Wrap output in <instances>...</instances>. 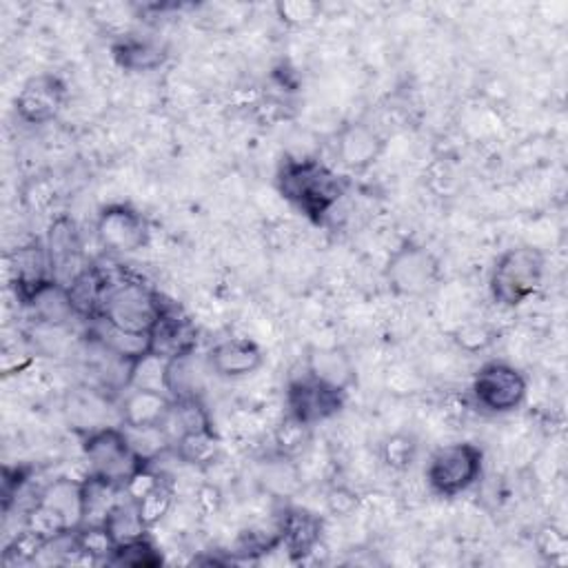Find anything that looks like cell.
I'll return each instance as SVG.
<instances>
[{
    "instance_id": "obj_1",
    "label": "cell",
    "mask_w": 568,
    "mask_h": 568,
    "mask_svg": "<svg viewBox=\"0 0 568 568\" xmlns=\"http://www.w3.org/2000/svg\"><path fill=\"white\" fill-rule=\"evenodd\" d=\"M280 193L307 218L320 222L345 196L347 180L335 176L318 160H285L278 174Z\"/></svg>"
},
{
    "instance_id": "obj_2",
    "label": "cell",
    "mask_w": 568,
    "mask_h": 568,
    "mask_svg": "<svg viewBox=\"0 0 568 568\" xmlns=\"http://www.w3.org/2000/svg\"><path fill=\"white\" fill-rule=\"evenodd\" d=\"M85 458L89 465V476L125 487L147 463L134 450L123 428L104 426L91 431L85 442Z\"/></svg>"
},
{
    "instance_id": "obj_3",
    "label": "cell",
    "mask_w": 568,
    "mask_h": 568,
    "mask_svg": "<svg viewBox=\"0 0 568 568\" xmlns=\"http://www.w3.org/2000/svg\"><path fill=\"white\" fill-rule=\"evenodd\" d=\"M163 311L160 298L141 282L109 285L100 315L111 326L132 335H152Z\"/></svg>"
},
{
    "instance_id": "obj_4",
    "label": "cell",
    "mask_w": 568,
    "mask_h": 568,
    "mask_svg": "<svg viewBox=\"0 0 568 568\" xmlns=\"http://www.w3.org/2000/svg\"><path fill=\"white\" fill-rule=\"evenodd\" d=\"M544 256L533 247L509 249L493 267L491 293L504 307H520L542 285Z\"/></svg>"
},
{
    "instance_id": "obj_5",
    "label": "cell",
    "mask_w": 568,
    "mask_h": 568,
    "mask_svg": "<svg viewBox=\"0 0 568 568\" xmlns=\"http://www.w3.org/2000/svg\"><path fill=\"white\" fill-rule=\"evenodd\" d=\"M482 474V450L476 444L460 442L437 448L428 469V487L442 498H456L478 482Z\"/></svg>"
},
{
    "instance_id": "obj_6",
    "label": "cell",
    "mask_w": 568,
    "mask_h": 568,
    "mask_svg": "<svg viewBox=\"0 0 568 568\" xmlns=\"http://www.w3.org/2000/svg\"><path fill=\"white\" fill-rule=\"evenodd\" d=\"M439 280L437 258L420 247L404 245L398 249L387 265V282L393 293L404 298H420L435 289Z\"/></svg>"
},
{
    "instance_id": "obj_7",
    "label": "cell",
    "mask_w": 568,
    "mask_h": 568,
    "mask_svg": "<svg viewBox=\"0 0 568 568\" xmlns=\"http://www.w3.org/2000/svg\"><path fill=\"white\" fill-rule=\"evenodd\" d=\"M528 385L522 371L506 363L485 365L474 382L478 404L491 413H511L526 400Z\"/></svg>"
},
{
    "instance_id": "obj_8",
    "label": "cell",
    "mask_w": 568,
    "mask_h": 568,
    "mask_svg": "<svg viewBox=\"0 0 568 568\" xmlns=\"http://www.w3.org/2000/svg\"><path fill=\"white\" fill-rule=\"evenodd\" d=\"M96 234L100 245L107 247L109 252L132 254L147 245L149 226L138 211L125 204H116L100 213Z\"/></svg>"
},
{
    "instance_id": "obj_9",
    "label": "cell",
    "mask_w": 568,
    "mask_h": 568,
    "mask_svg": "<svg viewBox=\"0 0 568 568\" xmlns=\"http://www.w3.org/2000/svg\"><path fill=\"white\" fill-rule=\"evenodd\" d=\"M343 396L345 393L328 389L318 380H313L311 376H307L289 385V391H287L289 415H293L307 426H313L318 422L333 417L339 409H343Z\"/></svg>"
},
{
    "instance_id": "obj_10",
    "label": "cell",
    "mask_w": 568,
    "mask_h": 568,
    "mask_svg": "<svg viewBox=\"0 0 568 568\" xmlns=\"http://www.w3.org/2000/svg\"><path fill=\"white\" fill-rule=\"evenodd\" d=\"M65 102V85L49 74L30 78L19 98H16V111L19 116L30 125H43L58 116V111Z\"/></svg>"
},
{
    "instance_id": "obj_11",
    "label": "cell",
    "mask_w": 568,
    "mask_h": 568,
    "mask_svg": "<svg viewBox=\"0 0 568 568\" xmlns=\"http://www.w3.org/2000/svg\"><path fill=\"white\" fill-rule=\"evenodd\" d=\"M193 345H196V333L189 320L180 318L176 309H169L163 302L160 318L149 335V354L169 363V360L189 356L193 352Z\"/></svg>"
},
{
    "instance_id": "obj_12",
    "label": "cell",
    "mask_w": 568,
    "mask_h": 568,
    "mask_svg": "<svg viewBox=\"0 0 568 568\" xmlns=\"http://www.w3.org/2000/svg\"><path fill=\"white\" fill-rule=\"evenodd\" d=\"M382 152H385L382 136L365 123L345 125L343 132L337 134L335 154L339 163L354 171L369 169L382 156Z\"/></svg>"
},
{
    "instance_id": "obj_13",
    "label": "cell",
    "mask_w": 568,
    "mask_h": 568,
    "mask_svg": "<svg viewBox=\"0 0 568 568\" xmlns=\"http://www.w3.org/2000/svg\"><path fill=\"white\" fill-rule=\"evenodd\" d=\"M263 352L252 339H224L209 352V369L220 378H245L263 367Z\"/></svg>"
},
{
    "instance_id": "obj_14",
    "label": "cell",
    "mask_w": 568,
    "mask_h": 568,
    "mask_svg": "<svg viewBox=\"0 0 568 568\" xmlns=\"http://www.w3.org/2000/svg\"><path fill=\"white\" fill-rule=\"evenodd\" d=\"M307 376L339 393H347L356 385V365L339 347H313L307 356Z\"/></svg>"
},
{
    "instance_id": "obj_15",
    "label": "cell",
    "mask_w": 568,
    "mask_h": 568,
    "mask_svg": "<svg viewBox=\"0 0 568 568\" xmlns=\"http://www.w3.org/2000/svg\"><path fill=\"white\" fill-rule=\"evenodd\" d=\"M322 535V520L302 509H289L280 522V544L291 559L307 557Z\"/></svg>"
},
{
    "instance_id": "obj_16",
    "label": "cell",
    "mask_w": 568,
    "mask_h": 568,
    "mask_svg": "<svg viewBox=\"0 0 568 568\" xmlns=\"http://www.w3.org/2000/svg\"><path fill=\"white\" fill-rule=\"evenodd\" d=\"M171 404H174V398H169L163 391L134 389L123 404V426L127 428L160 426Z\"/></svg>"
},
{
    "instance_id": "obj_17",
    "label": "cell",
    "mask_w": 568,
    "mask_h": 568,
    "mask_svg": "<svg viewBox=\"0 0 568 568\" xmlns=\"http://www.w3.org/2000/svg\"><path fill=\"white\" fill-rule=\"evenodd\" d=\"M67 291H69L76 315L98 318L104 296L109 291V282L96 267H89V269L78 271L71 278V282L67 285Z\"/></svg>"
},
{
    "instance_id": "obj_18",
    "label": "cell",
    "mask_w": 568,
    "mask_h": 568,
    "mask_svg": "<svg viewBox=\"0 0 568 568\" xmlns=\"http://www.w3.org/2000/svg\"><path fill=\"white\" fill-rule=\"evenodd\" d=\"M27 304L34 309L38 322L47 326H63L71 320V315H76L67 285H60L56 280L45 282Z\"/></svg>"
},
{
    "instance_id": "obj_19",
    "label": "cell",
    "mask_w": 568,
    "mask_h": 568,
    "mask_svg": "<svg viewBox=\"0 0 568 568\" xmlns=\"http://www.w3.org/2000/svg\"><path fill=\"white\" fill-rule=\"evenodd\" d=\"M200 428H211V420L198 398L174 400L167 417L160 424V431L165 433L169 444H176L182 435Z\"/></svg>"
},
{
    "instance_id": "obj_20",
    "label": "cell",
    "mask_w": 568,
    "mask_h": 568,
    "mask_svg": "<svg viewBox=\"0 0 568 568\" xmlns=\"http://www.w3.org/2000/svg\"><path fill=\"white\" fill-rule=\"evenodd\" d=\"M38 502L58 511L71 528L82 526V517H85L82 485L71 482V480H56L41 493Z\"/></svg>"
},
{
    "instance_id": "obj_21",
    "label": "cell",
    "mask_w": 568,
    "mask_h": 568,
    "mask_svg": "<svg viewBox=\"0 0 568 568\" xmlns=\"http://www.w3.org/2000/svg\"><path fill=\"white\" fill-rule=\"evenodd\" d=\"M176 456L191 467L209 469L220 456V442L213 435V428H200L182 435L176 444Z\"/></svg>"
},
{
    "instance_id": "obj_22",
    "label": "cell",
    "mask_w": 568,
    "mask_h": 568,
    "mask_svg": "<svg viewBox=\"0 0 568 568\" xmlns=\"http://www.w3.org/2000/svg\"><path fill=\"white\" fill-rule=\"evenodd\" d=\"M102 526L109 531V535L113 542H116V546L136 542L141 537H145V531H147V526L141 520L138 506L132 500L127 504L119 502L116 506H113L109 511V515L104 517Z\"/></svg>"
},
{
    "instance_id": "obj_23",
    "label": "cell",
    "mask_w": 568,
    "mask_h": 568,
    "mask_svg": "<svg viewBox=\"0 0 568 568\" xmlns=\"http://www.w3.org/2000/svg\"><path fill=\"white\" fill-rule=\"evenodd\" d=\"M76 252H78V238H76L74 222L58 220L52 226V234H49V267L54 271L60 269L63 265L76 258Z\"/></svg>"
},
{
    "instance_id": "obj_24",
    "label": "cell",
    "mask_w": 568,
    "mask_h": 568,
    "mask_svg": "<svg viewBox=\"0 0 568 568\" xmlns=\"http://www.w3.org/2000/svg\"><path fill=\"white\" fill-rule=\"evenodd\" d=\"M111 564H121V566H134V568H143V566H160L163 557L156 550V546L152 542H147L145 537L130 542V544H121L116 546V550L111 553L109 557Z\"/></svg>"
},
{
    "instance_id": "obj_25",
    "label": "cell",
    "mask_w": 568,
    "mask_h": 568,
    "mask_svg": "<svg viewBox=\"0 0 568 568\" xmlns=\"http://www.w3.org/2000/svg\"><path fill=\"white\" fill-rule=\"evenodd\" d=\"M171 504H174V491L167 482H158L145 498H141L136 502L138 506V513H141V520L147 528L156 526L169 511H171Z\"/></svg>"
},
{
    "instance_id": "obj_26",
    "label": "cell",
    "mask_w": 568,
    "mask_h": 568,
    "mask_svg": "<svg viewBox=\"0 0 568 568\" xmlns=\"http://www.w3.org/2000/svg\"><path fill=\"white\" fill-rule=\"evenodd\" d=\"M417 456V442L413 435L406 433H396L385 439L382 444V460L396 469V471H406Z\"/></svg>"
},
{
    "instance_id": "obj_27",
    "label": "cell",
    "mask_w": 568,
    "mask_h": 568,
    "mask_svg": "<svg viewBox=\"0 0 568 568\" xmlns=\"http://www.w3.org/2000/svg\"><path fill=\"white\" fill-rule=\"evenodd\" d=\"M116 58L132 71H147L163 63V52L149 43H123L116 47Z\"/></svg>"
},
{
    "instance_id": "obj_28",
    "label": "cell",
    "mask_w": 568,
    "mask_h": 568,
    "mask_svg": "<svg viewBox=\"0 0 568 568\" xmlns=\"http://www.w3.org/2000/svg\"><path fill=\"white\" fill-rule=\"evenodd\" d=\"M307 437H309V426L302 424L300 420H296L293 415H287L285 422L276 431V444H278L280 456H285V458L296 456V453L302 450V446L307 444Z\"/></svg>"
},
{
    "instance_id": "obj_29",
    "label": "cell",
    "mask_w": 568,
    "mask_h": 568,
    "mask_svg": "<svg viewBox=\"0 0 568 568\" xmlns=\"http://www.w3.org/2000/svg\"><path fill=\"white\" fill-rule=\"evenodd\" d=\"M278 19L291 27H307L320 16V5L309 0H285L276 5Z\"/></svg>"
},
{
    "instance_id": "obj_30",
    "label": "cell",
    "mask_w": 568,
    "mask_h": 568,
    "mask_svg": "<svg viewBox=\"0 0 568 568\" xmlns=\"http://www.w3.org/2000/svg\"><path fill=\"white\" fill-rule=\"evenodd\" d=\"M45 539L43 537H38L36 533H32V531H23V533H19L16 537H14V542L8 546V550H5V555H3V559H5V564H19V561H30V559H34L41 550H45Z\"/></svg>"
},
{
    "instance_id": "obj_31",
    "label": "cell",
    "mask_w": 568,
    "mask_h": 568,
    "mask_svg": "<svg viewBox=\"0 0 568 568\" xmlns=\"http://www.w3.org/2000/svg\"><path fill=\"white\" fill-rule=\"evenodd\" d=\"M458 345L471 354L487 349L493 343V333L482 324H467L456 333Z\"/></svg>"
},
{
    "instance_id": "obj_32",
    "label": "cell",
    "mask_w": 568,
    "mask_h": 568,
    "mask_svg": "<svg viewBox=\"0 0 568 568\" xmlns=\"http://www.w3.org/2000/svg\"><path fill=\"white\" fill-rule=\"evenodd\" d=\"M537 548H539V555H544L546 559H557V557L566 555L568 542L561 531L546 526L537 535Z\"/></svg>"
},
{
    "instance_id": "obj_33",
    "label": "cell",
    "mask_w": 568,
    "mask_h": 568,
    "mask_svg": "<svg viewBox=\"0 0 568 568\" xmlns=\"http://www.w3.org/2000/svg\"><path fill=\"white\" fill-rule=\"evenodd\" d=\"M326 506L335 515H349L358 506V495L345 487H335L326 495Z\"/></svg>"
},
{
    "instance_id": "obj_34",
    "label": "cell",
    "mask_w": 568,
    "mask_h": 568,
    "mask_svg": "<svg viewBox=\"0 0 568 568\" xmlns=\"http://www.w3.org/2000/svg\"><path fill=\"white\" fill-rule=\"evenodd\" d=\"M158 482H160V478L154 476V474L145 467V469H141L123 489H125V495H127L132 502H138V500L145 498Z\"/></svg>"
},
{
    "instance_id": "obj_35",
    "label": "cell",
    "mask_w": 568,
    "mask_h": 568,
    "mask_svg": "<svg viewBox=\"0 0 568 568\" xmlns=\"http://www.w3.org/2000/svg\"><path fill=\"white\" fill-rule=\"evenodd\" d=\"M196 504H198V509H200L204 515L215 513V511L220 509V504H222V493H220V489L213 487V485H202V487L198 489Z\"/></svg>"
}]
</instances>
